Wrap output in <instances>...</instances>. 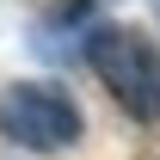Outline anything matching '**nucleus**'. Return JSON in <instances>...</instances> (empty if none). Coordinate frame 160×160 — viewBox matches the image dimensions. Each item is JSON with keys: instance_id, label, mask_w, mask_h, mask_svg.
Returning <instances> with one entry per match:
<instances>
[{"instance_id": "f03ea898", "label": "nucleus", "mask_w": 160, "mask_h": 160, "mask_svg": "<svg viewBox=\"0 0 160 160\" xmlns=\"http://www.w3.org/2000/svg\"><path fill=\"white\" fill-rule=\"evenodd\" d=\"M0 136L31 148V154H62V148L80 142V105L62 86L19 80V86L0 92Z\"/></svg>"}, {"instance_id": "f257e3e1", "label": "nucleus", "mask_w": 160, "mask_h": 160, "mask_svg": "<svg viewBox=\"0 0 160 160\" xmlns=\"http://www.w3.org/2000/svg\"><path fill=\"white\" fill-rule=\"evenodd\" d=\"M86 68L105 80V92L136 123H160V49L129 25L86 31Z\"/></svg>"}]
</instances>
